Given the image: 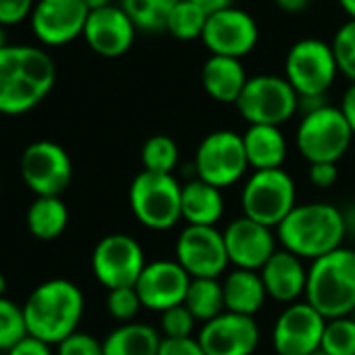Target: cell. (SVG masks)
<instances>
[{"instance_id":"obj_1","label":"cell","mask_w":355,"mask_h":355,"mask_svg":"<svg viewBox=\"0 0 355 355\" xmlns=\"http://www.w3.org/2000/svg\"><path fill=\"white\" fill-rule=\"evenodd\" d=\"M57 80L49 53L38 46H5L0 51V113L24 115L38 107Z\"/></svg>"},{"instance_id":"obj_2","label":"cell","mask_w":355,"mask_h":355,"mask_svg":"<svg viewBox=\"0 0 355 355\" xmlns=\"http://www.w3.org/2000/svg\"><path fill=\"white\" fill-rule=\"evenodd\" d=\"M82 288L65 278H51L38 284L24 303L28 334L49 345H59L78 332L84 315Z\"/></svg>"},{"instance_id":"obj_3","label":"cell","mask_w":355,"mask_h":355,"mask_svg":"<svg viewBox=\"0 0 355 355\" xmlns=\"http://www.w3.org/2000/svg\"><path fill=\"white\" fill-rule=\"evenodd\" d=\"M347 224L336 205L301 203L276 228V239L284 251L305 259H320L343 247Z\"/></svg>"},{"instance_id":"obj_4","label":"cell","mask_w":355,"mask_h":355,"mask_svg":"<svg viewBox=\"0 0 355 355\" xmlns=\"http://www.w3.org/2000/svg\"><path fill=\"white\" fill-rule=\"evenodd\" d=\"M305 301L326 320L355 311V251L340 247L307 268Z\"/></svg>"},{"instance_id":"obj_5","label":"cell","mask_w":355,"mask_h":355,"mask_svg":"<svg viewBox=\"0 0 355 355\" xmlns=\"http://www.w3.org/2000/svg\"><path fill=\"white\" fill-rule=\"evenodd\" d=\"M134 218L148 230L165 232L182 220V184L171 173L140 171L128 193Z\"/></svg>"},{"instance_id":"obj_6","label":"cell","mask_w":355,"mask_h":355,"mask_svg":"<svg viewBox=\"0 0 355 355\" xmlns=\"http://www.w3.org/2000/svg\"><path fill=\"white\" fill-rule=\"evenodd\" d=\"M353 132L338 107L318 105L303 113L295 144L301 157L311 163H338L349 150Z\"/></svg>"},{"instance_id":"obj_7","label":"cell","mask_w":355,"mask_h":355,"mask_svg":"<svg viewBox=\"0 0 355 355\" xmlns=\"http://www.w3.org/2000/svg\"><path fill=\"white\" fill-rule=\"evenodd\" d=\"M297 205L295 180L282 167L253 171L241 191L243 216L272 230L278 228Z\"/></svg>"},{"instance_id":"obj_8","label":"cell","mask_w":355,"mask_h":355,"mask_svg":"<svg viewBox=\"0 0 355 355\" xmlns=\"http://www.w3.org/2000/svg\"><path fill=\"white\" fill-rule=\"evenodd\" d=\"M338 73L332 46L320 38L297 40L284 59V78L301 101H318L330 90Z\"/></svg>"},{"instance_id":"obj_9","label":"cell","mask_w":355,"mask_h":355,"mask_svg":"<svg viewBox=\"0 0 355 355\" xmlns=\"http://www.w3.org/2000/svg\"><path fill=\"white\" fill-rule=\"evenodd\" d=\"M301 107V98L284 76H253L249 78L236 109L249 125H282Z\"/></svg>"},{"instance_id":"obj_10","label":"cell","mask_w":355,"mask_h":355,"mask_svg":"<svg viewBox=\"0 0 355 355\" xmlns=\"http://www.w3.org/2000/svg\"><path fill=\"white\" fill-rule=\"evenodd\" d=\"M249 169L243 134L216 130L207 134L195 153V173L199 180L224 191L243 180Z\"/></svg>"},{"instance_id":"obj_11","label":"cell","mask_w":355,"mask_h":355,"mask_svg":"<svg viewBox=\"0 0 355 355\" xmlns=\"http://www.w3.org/2000/svg\"><path fill=\"white\" fill-rule=\"evenodd\" d=\"M19 173L36 197H61L73 178L69 153L53 140H36L21 153Z\"/></svg>"},{"instance_id":"obj_12","label":"cell","mask_w":355,"mask_h":355,"mask_svg":"<svg viewBox=\"0 0 355 355\" xmlns=\"http://www.w3.org/2000/svg\"><path fill=\"white\" fill-rule=\"evenodd\" d=\"M92 274L107 288L136 286L146 259L140 243L130 234H107L92 251Z\"/></svg>"},{"instance_id":"obj_13","label":"cell","mask_w":355,"mask_h":355,"mask_svg":"<svg viewBox=\"0 0 355 355\" xmlns=\"http://www.w3.org/2000/svg\"><path fill=\"white\" fill-rule=\"evenodd\" d=\"M326 318L307 301L286 305L274 322L272 345L278 355H313L322 347Z\"/></svg>"},{"instance_id":"obj_14","label":"cell","mask_w":355,"mask_h":355,"mask_svg":"<svg viewBox=\"0 0 355 355\" xmlns=\"http://www.w3.org/2000/svg\"><path fill=\"white\" fill-rule=\"evenodd\" d=\"M175 261L191 278H220L230 266L222 230L187 226L175 239Z\"/></svg>"},{"instance_id":"obj_15","label":"cell","mask_w":355,"mask_h":355,"mask_svg":"<svg viewBox=\"0 0 355 355\" xmlns=\"http://www.w3.org/2000/svg\"><path fill=\"white\" fill-rule=\"evenodd\" d=\"M201 40L211 55L243 59L257 46L259 28L253 15L243 9L228 7L209 15Z\"/></svg>"},{"instance_id":"obj_16","label":"cell","mask_w":355,"mask_h":355,"mask_svg":"<svg viewBox=\"0 0 355 355\" xmlns=\"http://www.w3.org/2000/svg\"><path fill=\"white\" fill-rule=\"evenodd\" d=\"M191 282L193 278L175 259H157L144 266L134 288L142 307L163 313L184 303Z\"/></svg>"},{"instance_id":"obj_17","label":"cell","mask_w":355,"mask_h":355,"mask_svg":"<svg viewBox=\"0 0 355 355\" xmlns=\"http://www.w3.org/2000/svg\"><path fill=\"white\" fill-rule=\"evenodd\" d=\"M88 7L82 0H38L30 21L36 38L46 46H65L84 34Z\"/></svg>"},{"instance_id":"obj_18","label":"cell","mask_w":355,"mask_h":355,"mask_svg":"<svg viewBox=\"0 0 355 355\" xmlns=\"http://www.w3.org/2000/svg\"><path fill=\"white\" fill-rule=\"evenodd\" d=\"M197 338L207 355H253L261 332L255 318L224 311L205 322Z\"/></svg>"},{"instance_id":"obj_19","label":"cell","mask_w":355,"mask_h":355,"mask_svg":"<svg viewBox=\"0 0 355 355\" xmlns=\"http://www.w3.org/2000/svg\"><path fill=\"white\" fill-rule=\"evenodd\" d=\"M224 243L228 251V259L239 270H253L259 272L268 259L278 251L276 249V234L272 228L249 220L245 216L232 220L224 230Z\"/></svg>"},{"instance_id":"obj_20","label":"cell","mask_w":355,"mask_h":355,"mask_svg":"<svg viewBox=\"0 0 355 355\" xmlns=\"http://www.w3.org/2000/svg\"><path fill=\"white\" fill-rule=\"evenodd\" d=\"M82 36L96 55L113 59L125 55L132 49L136 26L121 7L111 5L98 11H90Z\"/></svg>"},{"instance_id":"obj_21","label":"cell","mask_w":355,"mask_h":355,"mask_svg":"<svg viewBox=\"0 0 355 355\" xmlns=\"http://www.w3.org/2000/svg\"><path fill=\"white\" fill-rule=\"evenodd\" d=\"M259 276L263 280L268 297L278 303L291 305L301 301V297H305L307 268L301 257L284 249L276 251L268 259V263L259 270Z\"/></svg>"},{"instance_id":"obj_22","label":"cell","mask_w":355,"mask_h":355,"mask_svg":"<svg viewBox=\"0 0 355 355\" xmlns=\"http://www.w3.org/2000/svg\"><path fill=\"white\" fill-rule=\"evenodd\" d=\"M249 78L241 63V59L211 55L201 69V84L203 90L218 103L236 105L241 98Z\"/></svg>"},{"instance_id":"obj_23","label":"cell","mask_w":355,"mask_h":355,"mask_svg":"<svg viewBox=\"0 0 355 355\" xmlns=\"http://www.w3.org/2000/svg\"><path fill=\"white\" fill-rule=\"evenodd\" d=\"M222 291H224L226 311H232L239 315H249V318H255V313L263 307V303L268 299L263 280H261L259 272H253V270L234 268L222 280Z\"/></svg>"},{"instance_id":"obj_24","label":"cell","mask_w":355,"mask_h":355,"mask_svg":"<svg viewBox=\"0 0 355 355\" xmlns=\"http://www.w3.org/2000/svg\"><path fill=\"white\" fill-rule=\"evenodd\" d=\"M226 209V201L220 189L199 180L182 184V220L187 226H211L222 220Z\"/></svg>"},{"instance_id":"obj_25","label":"cell","mask_w":355,"mask_h":355,"mask_svg":"<svg viewBox=\"0 0 355 355\" xmlns=\"http://www.w3.org/2000/svg\"><path fill=\"white\" fill-rule=\"evenodd\" d=\"M243 144L253 171L278 169L288 155L286 138L278 125H249L243 134Z\"/></svg>"},{"instance_id":"obj_26","label":"cell","mask_w":355,"mask_h":355,"mask_svg":"<svg viewBox=\"0 0 355 355\" xmlns=\"http://www.w3.org/2000/svg\"><path fill=\"white\" fill-rule=\"evenodd\" d=\"M163 336L148 324L128 322L111 330L103 340L105 355H157Z\"/></svg>"},{"instance_id":"obj_27","label":"cell","mask_w":355,"mask_h":355,"mask_svg":"<svg viewBox=\"0 0 355 355\" xmlns=\"http://www.w3.org/2000/svg\"><path fill=\"white\" fill-rule=\"evenodd\" d=\"M26 224L34 239L57 241L69 224V209L61 197H36L28 207Z\"/></svg>"},{"instance_id":"obj_28","label":"cell","mask_w":355,"mask_h":355,"mask_svg":"<svg viewBox=\"0 0 355 355\" xmlns=\"http://www.w3.org/2000/svg\"><path fill=\"white\" fill-rule=\"evenodd\" d=\"M184 305L195 315L197 322H209L226 311L224 291L218 278H193Z\"/></svg>"},{"instance_id":"obj_29","label":"cell","mask_w":355,"mask_h":355,"mask_svg":"<svg viewBox=\"0 0 355 355\" xmlns=\"http://www.w3.org/2000/svg\"><path fill=\"white\" fill-rule=\"evenodd\" d=\"M207 19H209V13L201 9L199 5H195L193 0H178L167 17L165 32H169L173 38L184 40V42L199 40L205 32Z\"/></svg>"},{"instance_id":"obj_30","label":"cell","mask_w":355,"mask_h":355,"mask_svg":"<svg viewBox=\"0 0 355 355\" xmlns=\"http://www.w3.org/2000/svg\"><path fill=\"white\" fill-rule=\"evenodd\" d=\"M178 0H121V9L140 32H165Z\"/></svg>"},{"instance_id":"obj_31","label":"cell","mask_w":355,"mask_h":355,"mask_svg":"<svg viewBox=\"0 0 355 355\" xmlns=\"http://www.w3.org/2000/svg\"><path fill=\"white\" fill-rule=\"evenodd\" d=\"M178 159H180L178 144L173 138L165 134H155L146 138L140 150L142 167L144 171H150V173H171L178 165Z\"/></svg>"},{"instance_id":"obj_32","label":"cell","mask_w":355,"mask_h":355,"mask_svg":"<svg viewBox=\"0 0 355 355\" xmlns=\"http://www.w3.org/2000/svg\"><path fill=\"white\" fill-rule=\"evenodd\" d=\"M320 351L326 355H355V320L351 315L326 320Z\"/></svg>"},{"instance_id":"obj_33","label":"cell","mask_w":355,"mask_h":355,"mask_svg":"<svg viewBox=\"0 0 355 355\" xmlns=\"http://www.w3.org/2000/svg\"><path fill=\"white\" fill-rule=\"evenodd\" d=\"M28 336L24 305L3 297L0 299V351H9Z\"/></svg>"},{"instance_id":"obj_34","label":"cell","mask_w":355,"mask_h":355,"mask_svg":"<svg viewBox=\"0 0 355 355\" xmlns=\"http://www.w3.org/2000/svg\"><path fill=\"white\" fill-rule=\"evenodd\" d=\"M330 46L336 59L338 73H343L351 84H355V21L353 19H349L336 30Z\"/></svg>"},{"instance_id":"obj_35","label":"cell","mask_w":355,"mask_h":355,"mask_svg":"<svg viewBox=\"0 0 355 355\" xmlns=\"http://www.w3.org/2000/svg\"><path fill=\"white\" fill-rule=\"evenodd\" d=\"M140 307H142V303H140V297L134 286L113 288L107 295V311L111 313V318H115L121 324L134 322Z\"/></svg>"},{"instance_id":"obj_36","label":"cell","mask_w":355,"mask_h":355,"mask_svg":"<svg viewBox=\"0 0 355 355\" xmlns=\"http://www.w3.org/2000/svg\"><path fill=\"white\" fill-rule=\"evenodd\" d=\"M195 315L189 311V307L182 305H175L167 311L161 313V336L163 338H187L193 336L195 330Z\"/></svg>"},{"instance_id":"obj_37","label":"cell","mask_w":355,"mask_h":355,"mask_svg":"<svg viewBox=\"0 0 355 355\" xmlns=\"http://www.w3.org/2000/svg\"><path fill=\"white\" fill-rule=\"evenodd\" d=\"M57 347H59L57 355H105L103 353V343L96 340L92 334L80 332V330L73 332L71 336H67Z\"/></svg>"},{"instance_id":"obj_38","label":"cell","mask_w":355,"mask_h":355,"mask_svg":"<svg viewBox=\"0 0 355 355\" xmlns=\"http://www.w3.org/2000/svg\"><path fill=\"white\" fill-rule=\"evenodd\" d=\"M34 0H0V26H15L30 17Z\"/></svg>"},{"instance_id":"obj_39","label":"cell","mask_w":355,"mask_h":355,"mask_svg":"<svg viewBox=\"0 0 355 355\" xmlns=\"http://www.w3.org/2000/svg\"><path fill=\"white\" fill-rule=\"evenodd\" d=\"M157 355H207L195 336L187 338H163Z\"/></svg>"},{"instance_id":"obj_40","label":"cell","mask_w":355,"mask_h":355,"mask_svg":"<svg viewBox=\"0 0 355 355\" xmlns=\"http://www.w3.org/2000/svg\"><path fill=\"white\" fill-rule=\"evenodd\" d=\"M338 180V169L336 163H311L309 165V182L315 189H330Z\"/></svg>"},{"instance_id":"obj_41","label":"cell","mask_w":355,"mask_h":355,"mask_svg":"<svg viewBox=\"0 0 355 355\" xmlns=\"http://www.w3.org/2000/svg\"><path fill=\"white\" fill-rule=\"evenodd\" d=\"M7 355H53V351H51V345L49 343H44V340L28 334L15 347H11L7 351Z\"/></svg>"},{"instance_id":"obj_42","label":"cell","mask_w":355,"mask_h":355,"mask_svg":"<svg viewBox=\"0 0 355 355\" xmlns=\"http://www.w3.org/2000/svg\"><path fill=\"white\" fill-rule=\"evenodd\" d=\"M338 109H340L343 117L347 119V123H349V128H351V132H353V136H355V84H351V86L345 90Z\"/></svg>"},{"instance_id":"obj_43","label":"cell","mask_w":355,"mask_h":355,"mask_svg":"<svg viewBox=\"0 0 355 355\" xmlns=\"http://www.w3.org/2000/svg\"><path fill=\"white\" fill-rule=\"evenodd\" d=\"M274 3H276V7L280 11L291 13V15H297V13H301V11L307 9L309 0H274Z\"/></svg>"},{"instance_id":"obj_44","label":"cell","mask_w":355,"mask_h":355,"mask_svg":"<svg viewBox=\"0 0 355 355\" xmlns=\"http://www.w3.org/2000/svg\"><path fill=\"white\" fill-rule=\"evenodd\" d=\"M193 3H195V5H199L201 9H205L209 15H211V13L222 11V9L232 7V0H193Z\"/></svg>"},{"instance_id":"obj_45","label":"cell","mask_w":355,"mask_h":355,"mask_svg":"<svg viewBox=\"0 0 355 355\" xmlns=\"http://www.w3.org/2000/svg\"><path fill=\"white\" fill-rule=\"evenodd\" d=\"M82 3L88 7V11H98V9L111 7V0H82Z\"/></svg>"},{"instance_id":"obj_46","label":"cell","mask_w":355,"mask_h":355,"mask_svg":"<svg viewBox=\"0 0 355 355\" xmlns=\"http://www.w3.org/2000/svg\"><path fill=\"white\" fill-rule=\"evenodd\" d=\"M338 5L345 11V15L355 21V0H338Z\"/></svg>"},{"instance_id":"obj_47","label":"cell","mask_w":355,"mask_h":355,"mask_svg":"<svg viewBox=\"0 0 355 355\" xmlns=\"http://www.w3.org/2000/svg\"><path fill=\"white\" fill-rule=\"evenodd\" d=\"M5 291H7V278H5L3 272H0V299L5 297Z\"/></svg>"},{"instance_id":"obj_48","label":"cell","mask_w":355,"mask_h":355,"mask_svg":"<svg viewBox=\"0 0 355 355\" xmlns=\"http://www.w3.org/2000/svg\"><path fill=\"white\" fill-rule=\"evenodd\" d=\"M5 46H9L7 44V34H5V26H0V51H3Z\"/></svg>"},{"instance_id":"obj_49","label":"cell","mask_w":355,"mask_h":355,"mask_svg":"<svg viewBox=\"0 0 355 355\" xmlns=\"http://www.w3.org/2000/svg\"><path fill=\"white\" fill-rule=\"evenodd\" d=\"M313 355H326V353H322V351H318V353H313Z\"/></svg>"},{"instance_id":"obj_50","label":"cell","mask_w":355,"mask_h":355,"mask_svg":"<svg viewBox=\"0 0 355 355\" xmlns=\"http://www.w3.org/2000/svg\"><path fill=\"white\" fill-rule=\"evenodd\" d=\"M351 318H353V320H355V311H353V313H351Z\"/></svg>"}]
</instances>
